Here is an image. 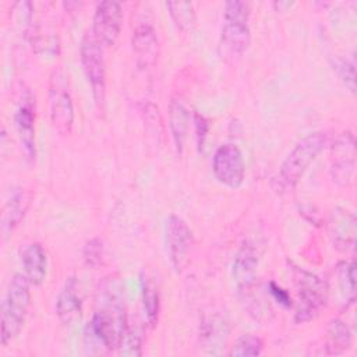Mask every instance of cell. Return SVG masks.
<instances>
[{
    "label": "cell",
    "instance_id": "cell-1",
    "mask_svg": "<svg viewBox=\"0 0 357 357\" xmlns=\"http://www.w3.org/2000/svg\"><path fill=\"white\" fill-rule=\"evenodd\" d=\"M95 301V311L85 335L106 350H117L128 326L121 282L114 276L105 278L99 283Z\"/></svg>",
    "mask_w": 357,
    "mask_h": 357
},
{
    "label": "cell",
    "instance_id": "cell-2",
    "mask_svg": "<svg viewBox=\"0 0 357 357\" xmlns=\"http://www.w3.org/2000/svg\"><path fill=\"white\" fill-rule=\"evenodd\" d=\"M31 283L24 273H15L1 301V344L11 343L22 331L31 307Z\"/></svg>",
    "mask_w": 357,
    "mask_h": 357
},
{
    "label": "cell",
    "instance_id": "cell-3",
    "mask_svg": "<svg viewBox=\"0 0 357 357\" xmlns=\"http://www.w3.org/2000/svg\"><path fill=\"white\" fill-rule=\"evenodd\" d=\"M329 144L326 131H314L301 138L283 159L278 180L284 188H293L300 181L308 166Z\"/></svg>",
    "mask_w": 357,
    "mask_h": 357
},
{
    "label": "cell",
    "instance_id": "cell-4",
    "mask_svg": "<svg viewBox=\"0 0 357 357\" xmlns=\"http://www.w3.org/2000/svg\"><path fill=\"white\" fill-rule=\"evenodd\" d=\"M291 273L297 290L294 321L304 324L314 319L325 307L329 289L324 279L300 266H293Z\"/></svg>",
    "mask_w": 357,
    "mask_h": 357
},
{
    "label": "cell",
    "instance_id": "cell-5",
    "mask_svg": "<svg viewBox=\"0 0 357 357\" xmlns=\"http://www.w3.org/2000/svg\"><path fill=\"white\" fill-rule=\"evenodd\" d=\"M251 8L247 1L230 0L225 3L222 22V46L231 54H243L251 42Z\"/></svg>",
    "mask_w": 357,
    "mask_h": 357
},
{
    "label": "cell",
    "instance_id": "cell-6",
    "mask_svg": "<svg viewBox=\"0 0 357 357\" xmlns=\"http://www.w3.org/2000/svg\"><path fill=\"white\" fill-rule=\"evenodd\" d=\"M79 59L84 74L91 86L93 100L99 109H103L106 100V64L103 46L91 31L85 32L81 39Z\"/></svg>",
    "mask_w": 357,
    "mask_h": 357
},
{
    "label": "cell",
    "instance_id": "cell-7",
    "mask_svg": "<svg viewBox=\"0 0 357 357\" xmlns=\"http://www.w3.org/2000/svg\"><path fill=\"white\" fill-rule=\"evenodd\" d=\"M165 244L173 269L177 273L183 272L190 262L191 251L194 247L192 230L183 218L170 215L166 219Z\"/></svg>",
    "mask_w": 357,
    "mask_h": 357
},
{
    "label": "cell",
    "instance_id": "cell-8",
    "mask_svg": "<svg viewBox=\"0 0 357 357\" xmlns=\"http://www.w3.org/2000/svg\"><path fill=\"white\" fill-rule=\"evenodd\" d=\"M50 121L60 135H70L74 127V103L61 71H54L49 91Z\"/></svg>",
    "mask_w": 357,
    "mask_h": 357
},
{
    "label": "cell",
    "instance_id": "cell-9",
    "mask_svg": "<svg viewBox=\"0 0 357 357\" xmlns=\"http://www.w3.org/2000/svg\"><path fill=\"white\" fill-rule=\"evenodd\" d=\"M212 172L215 178L227 188L241 187L245 177V163L241 149L231 142L220 145L212 159Z\"/></svg>",
    "mask_w": 357,
    "mask_h": 357
},
{
    "label": "cell",
    "instance_id": "cell-10",
    "mask_svg": "<svg viewBox=\"0 0 357 357\" xmlns=\"http://www.w3.org/2000/svg\"><path fill=\"white\" fill-rule=\"evenodd\" d=\"M123 25V8L117 1H100L93 14L91 32L102 46L110 47L119 39Z\"/></svg>",
    "mask_w": 357,
    "mask_h": 357
},
{
    "label": "cell",
    "instance_id": "cell-11",
    "mask_svg": "<svg viewBox=\"0 0 357 357\" xmlns=\"http://www.w3.org/2000/svg\"><path fill=\"white\" fill-rule=\"evenodd\" d=\"M356 162V141L351 131L340 132L332 144V177L344 185L353 177Z\"/></svg>",
    "mask_w": 357,
    "mask_h": 357
},
{
    "label": "cell",
    "instance_id": "cell-12",
    "mask_svg": "<svg viewBox=\"0 0 357 357\" xmlns=\"http://www.w3.org/2000/svg\"><path fill=\"white\" fill-rule=\"evenodd\" d=\"M131 45L138 68H153L159 56V40L151 22L145 21L135 25L131 36Z\"/></svg>",
    "mask_w": 357,
    "mask_h": 357
},
{
    "label": "cell",
    "instance_id": "cell-13",
    "mask_svg": "<svg viewBox=\"0 0 357 357\" xmlns=\"http://www.w3.org/2000/svg\"><path fill=\"white\" fill-rule=\"evenodd\" d=\"M230 328L226 318L218 312L205 315L199 322V347L206 354H222L227 347Z\"/></svg>",
    "mask_w": 357,
    "mask_h": 357
},
{
    "label": "cell",
    "instance_id": "cell-14",
    "mask_svg": "<svg viewBox=\"0 0 357 357\" xmlns=\"http://www.w3.org/2000/svg\"><path fill=\"white\" fill-rule=\"evenodd\" d=\"M15 128L21 146L25 156L29 160L36 158V138H35V107L32 103V96L28 93L22 98L15 114H14Z\"/></svg>",
    "mask_w": 357,
    "mask_h": 357
},
{
    "label": "cell",
    "instance_id": "cell-15",
    "mask_svg": "<svg viewBox=\"0 0 357 357\" xmlns=\"http://www.w3.org/2000/svg\"><path fill=\"white\" fill-rule=\"evenodd\" d=\"M56 314L61 324L71 325L82 315V294L77 278L70 276L56 298Z\"/></svg>",
    "mask_w": 357,
    "mask_h": 357
},
{
    "label": "cell",
    "instance_id": "cell-16",
    "mask_svg": "<svg viewBox=\"0 0 357 357\" xmlns=\"http://www.w3.org/2000/svg\"><path fill=\"white\" fill-rule=\"evenodd\" d=\"M329 237L335 248L340 251L354 250L356 216L344 208H336L329 219Z\"/></svg>",
    "mask_w": 357,
    "mask_h": 357
},
{
    "label": "cell",
    "instance_id": "cell-17",
    "mask_svg": "<svg viewBox=\"0 0 357 357\" xmlns=\"http://www.w3.org/2000/svg\"><path fill=\"white\" fill-rule=\"evenodd\" d=\"M258 271V255L255 250L250 245H243L233 261L231 275L233 280L240 293H248L257 282Z\"/></svg>",
    "mask_w": 357,
    "mask_h": 357
},
{
    "label": "cell",
    "instance_id": "cell-18",
    "mask_svg": "<svg viewBox=\"0 0 357 357\" xmlns=\"http://www.w3.org/2000/svg\"><path fill=\"white\" fill-rule=\"evenodd\" d=\"M21 265L24 275L32 286H40L47 275V254L40 243H28L21 251Z\"/></svg>",
    "mask_w": 357,
    "mask_h": 357
},
{
    "label": "cell",
    "instance_id": "cell-19",
    "mask_svg": "<svg viewBox=\"0 0 357 357\" xmlns=\"http://www.w3.org/2000/svg\"><path fill=\"white\" fill-rule=\"evenodd\" d=\"M31 205V194L22 187L11 190L10 197L6 199L1 213V231L4 236L13 233V230L21 223Z\"/></svg>",
    "mask_w": 357,
    "mask_h": 357
},
{
    "label": "cell",
    "instance_id": "cell-20",
    "mask_svg": "<svg viewBox=\"0 0 357 357\" xmlns=\"http://www.w3.org/2000/svg\"><path fill=\"white\" fill-rule=\"evenodd\" d=\"M191 123V113L184 102L178 98H172L169 103V127L176 152L180 155L184 151L188 130Z\"/></svg>",
    "mask_w": 357,
    "mask_h": 357
},
{
    "label": "cell",
    "instance_id": "cell-21",
    "mask_svg": "<svg viewBox=\"0 0 357 357\" xmlns=\"http://www.w3.org/2000/svg\"><path fill=\"white\" fill-rule=\"evenodd\" d=\"M353 333L347 324L339 318L331 319L326 325V344L324 354H343L351 347Z\"/></svg>",
    "mask_w": 357,
    "mask_h": 357
},
{
    "label": "cell",
    "instance_id": "cell-22",
    "mask_svg": "<svg viewBox=\"0 0 357 357\" xmlns=\"http://www.w3.org/2000/svg\"><path fill=\"white\" fill-rule=\"evenodd\" d=\"M141 296H142L144 317L151 326H155L158 324L159 311H160V294L156 283L148 278H144Z\"/></svg>",
    "mask_w": 357,
    "mask_h": 357
},
{
    "label": "cell",
    "instance_id": "cell-23",
    "mask_svg": "<svg viewBox=\"0 0 357 357\" xmlns=\"http://www.w3.org/2000/svg\"><path fill=\"white\" fill-rule=\"evenodd\" d=\"M166 7L173 22L184 32H191L197 26V13L191 1H167Z\"/></svg>",
    "mask_w": 357,
    "mask_h": 357
},
{
    "label": "cell",
    "instance_id": "cell-24",
    "mask_svg": "<svg viewBox=\"0 0 357 357\" xmlns=\"http://www.w3.org/2000/svg\"><path fill=\"white\" fill-rule=\"evenodd\" d=\"M336 268L339 289L347 308L350 304L354 303L356 298V262L354 259L342 261L337 264Z\"/></svg>",
    "mask_w": 357,
    "mask_h": 357
},
{
    "label": "cell",
    "instance_id": "cell-25",
    "mask_svg": "<svg viewBox=\"0 0 357 357\" xmlns=\"http://www.w3.org/2000/svg\"><path fill=\"white\" fill-rule=\"evenodd\" d=\"M142 343H144L142 331L137 325H131L128 322V326L126 329V333L117 350L121 356L138 357V356H142Z\"/></svg>",
    "mask_w": 357,
    "mask_h": 357
},
{
    "label": "cell",
    "instance_id": "cell-26",
    "mask_svg": "<svg viewBox=\"0 0 357 357\" xmlns=\"http://www.w3.org/2000/svg\"><path fill=\"white\" fill-rule=\"evenodd\" d=\"M262 351H264V342L259 336L243 335L236 340L229 354L234 357H255V356H261Z\"/></svg>",
    "mask_w": 357,
    "mask_h": 357
},
{
    "label": "cell",
    "instance_id": "cell-27",
    "mask_svg": "<svg viewBox=\"0 0 357 357\" xmlns=\"http://www.w3.org/2000/svg\"><path fill=\"white\" fill-rule=\"evenodd\" d=\"M333 70L337 73L339 78L343 81L346 88L350 92H354L356 89V74H354V61L344 59V57H337L333 61Z\"/></svg>",
    "mask_w": 357,
    "mask_h": 357
},
{
    "label": "cell",
    "instance_id": "cell-28",
    "mask_svg": "<svg viewBox=\"0 0 357 357\" xmlns=\"http://www.w3.org/2000/svg\"><path fill=\"white\" fill-rule=\"evenodd\" d=\"M103 243L100 238H91L85 243L82 250V258L85 264L91 268H96L103 262Z\"/></svg>",
    "mask_w": 357,
    "mask_h": 357
},
{
    "label": "cell",
    "instance_id": "cell-29",
    "mask_svg": "<svg viewBox=\"0 0 357 357\" xmlns=\"http://www.w3.org/2000/svg\"><path fill=\"white\" fill-rule=\"evenodd\" d=\"M194 123H195V131H197V141H198V146L202 148L204 146V142H205V138L208 135V131H209V124H208V120L195 113L194 114Z\"/></svg>",
    "mask_w": 357,
    "mask_h": 357
},
{
    "label": "cell",
    "instance_id": "cell-30",
    "mask_svg": "<svg viewBox=\"0 0 357 357\" xmlns=\"http://www.w3.org/2000/svg\"><path fill=\"white\" fill-rule=\"evenodd\" d=\"M269 291H271L272 297H273L280 305H283V307H291V305H293V301H291V297H290L289 291L284 290L283 287L278 286L276 283H273V282L269 283Z\"/></svg>",
    "mask_w": 357,
    "mask_h": 357
}]
</instances>
